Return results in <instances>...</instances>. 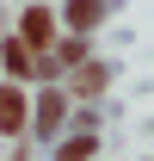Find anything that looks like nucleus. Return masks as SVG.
<instances>
[{
  "label": "nucleus",
  "mask_w": 154,
  "mask_h": 161,
  "mask_svg": "<svg viewBox=\"0 0 154 161\" xmlns=\"http://www.w3.org/2000/svg\"><path fill=\"white\" fill-rule=\"evenodd\" d=\"M25 43H31V50H49V13H43V6L25 13Z\"/></svg>",
  "instance_id": "f257e3e1"
},
{
  "label": "nucleus",
  "mask_w": 154,
  "mask_h": 161,
  "mask_svg": "<svg viewBox=\"0 0 154 161\" xmlns=\"http://www.w3.org/2000/svg\"><path fill=\"white\" fill-rule=\"evenodd\" d=\"M19 124H25V99L6 87V93H0V130H19Z\"/></svg>",
  "instance_id": "f03ea898"
},
{
  "label": "nucleus",
  "mask_w": 154,
  "mask_h": 161,
  "mask_svg": "<svg viewBox=\"0 0 154 161\" xmlns=\"http://www.w3.org/2000/svg\"><path fill=\"white\" fill-rule=\"evenodd\" d=\"M68 25H74V31H93L99 25V0H74V6H68Z\"/></svg>",
  "instance_id": "7ed1b4c3"
},
{
  "label": "nucleus",
  "mask_w": 154,
  "mask_h": 161,
  "mask_svg": "<svg viewBox=\"0 0 154 161\" xmlns=\"http://www.w3.org/2000/svg\"><path fill=\"white\" fill-rule=\"evenodd\" d=\"M6 68H13V75H37V68H31V43H6Z\"/></svg>",
  "instance_id": "20e7f679"
},
{
  "label": "nucleus",
  "mask_w": 154,
  "mask_h": 161,
  "mask_svg": "<svg viewBox=\"0 0 154 161\" xmlns=\"http://www.w3.org/2000/svg\"><path fill=\"white\" fill-rule=\"evenodd\" d=\"M86 155H93V136H86V142H68V149H62V161H86Z\"/></svg>",
  "instance_id": "39448f33"
}]
</instances>
